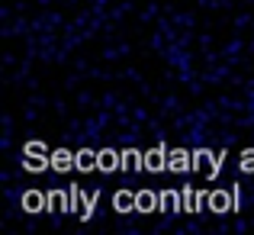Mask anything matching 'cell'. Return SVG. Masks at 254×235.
Instances as JSON below:
<instances>
[{
    "instance_id": "cell-1",
    "label": "cell",
    "mask_w": 254,
    "mask_h": 235,
    "mask_svg": "<svg viewBox=\"0 0 254 235\" xmlns=\"http://www.w3.org/2000/svg\"><path fill=\"white\" fill-rule=\"evenodd\" d=\"M251 110H254V97H251Z\"/></svg>"
}]
</instances>
